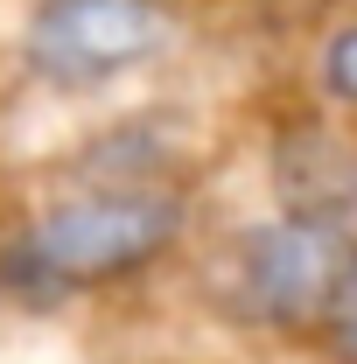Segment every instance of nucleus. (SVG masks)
I'll return each mask as SVG.
<instances>
[{
	"instance_id": "obj_1",
	"label": "nucleus",
	"mask_w": 357,
	"mask_h": 364,
	"mask_svg": "<svg viewBox=\"0 0 357 364\" xmlns=\"http://www.w3.org/2000/svg\"><path fill=\"white\" fill-rule=\"evenodd\" d=\"M182 238V203L154 182H98L85 196L49 203L43 218L7 238L0 252V287L28 294V301H63L112 287L127 273L154 267Z\"/></svg>"
},
{
	"instance_id": "obj_2",
	"label": "nucleus",
	"mask_w": 357,
	"mask_h": 364,
	"mask_svg": "<svg viewBox=\"0 0 357 364\" xmlns=\"http://www.w3.org/2000/svg\"><path fill=\"white\" fill-rule=\"evenodd\" d=\"M357 245L336 218L315 210H280L238 231L231 252V309L260 329H309L329 316Z\"/></svg>"
},
{
	"instance_id": "obj_6",
	"label": "nucleus",
	"mask_w": 357,
	"mask_h": 364,
	"mask_svg": "<svg viewBox=\"0 0 357 364\" xmlns=\"http://www.w3.org/2000/svg\"><path fill=\"white\" fill-rule=\"evenodd\" d=\"M322 85H329V98L357 105V21L329 36V49H322Z\"/></svg>"
},
{
	"instance_id": "obj_4",
	"label": "nucleus",
	"mask_w": 357,
	"mask_h": 364,
	"mask_svg": "<svg viewBox=\"0 0 357 364\" xmlns=\"http://www.w3.org/2000/svg\"><path fill=\"white\" fill-rule=\"evenodd\" d=\"M294 210L336 218V225L351 231L357 225V154H343V147H315V182L294 189Z\"/></svg>"
},
{
	"instance_id": "obj_5",
	"label": "nucleus",
	"mask_w": 357,
	"mask_h": 364,
	"mask_svg": "<svg viewBox=\"0 0 357 364\" xmlns=\"http://www.w3.org/2000/svg\"><path fill=\"white\" fill-rule=\"evenodd\" d=\"M322 336L343 364H357V259L343 273V287H336V301H329V316H322Z\"/></svg>"
},
{
	"instance_id": "obj_3",
	"label": "nucleus",
	"mask_w": 357,
	"mask_h": 364,
	"mask_svg": "<svg viewBox=\"0 0 357 364\" xmlns=\"http://www.w3.org/2000/svg\"><path fill=\"white\" fill-rule=\"evenodd\" d=\"M169 14L161 0H43L21 28L28 70L56 91L112 85L169 49Z\"/></svg>"
}]
</instances>
